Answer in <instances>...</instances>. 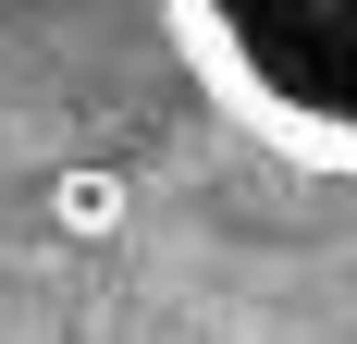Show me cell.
Segmentation results:
<instances>
[{
	"mask_svg": "<svg viewBox=\"0 0 357 344\" xmlns=\"http://www.w3.org/2000/svg\"><path fill=\"white\" fill-rule=\"evenodd\" d=\"M185 62L284 160L357 172V0H173Z\"/></svg>",
	"mask_w": 357,
	"mask_h": 344,
	"instance_id": "6da1fadb",
	"label": "cell"
},
{
	"mask_svg": "<svg viewBox=\"0 0 357 344\" xmlns=\"http://www.w3.org/2000/svg\"><path fill=\"white\" fill-rule=\"evenodd\" d=\"M123 221H136V185H123V172H99V160L50 172V234L62 246H111Z\"/></svg>",
	"mask_w": 357,
	"mask_h": 344,
	"instance_id": "7a4b0ae2",
	"label": "cell"
}]
</instances>
